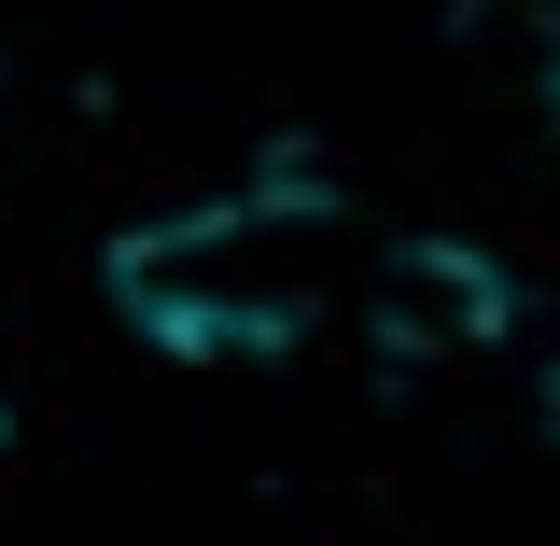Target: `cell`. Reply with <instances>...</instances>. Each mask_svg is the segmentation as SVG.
<instances>
[{"label":"cell","mask_w":560,"mask_h":546,"mask_svg":"<svg viewBox=\"0 0 560 546\" xmlns=\"http://www.w3.org/2000/svg\"><path fill=\"white\" fill-rule=\"evenodd\" d=\"M323 280H337V224L308 197H210L113 253L127 323L168 350H280V337H308Z\"/></svg>","instance_id":"1"}]
</instances>
